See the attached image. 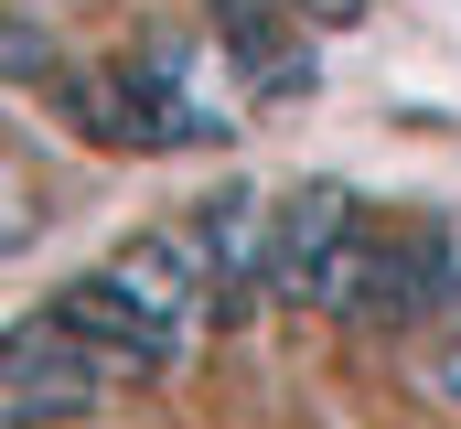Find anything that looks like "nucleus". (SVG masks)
Wrapping results in <instances>:
<instances>
[{
	"label": "nucleus",
	"instance_id": "f03ea898",
	"mask_svg": "<svg viewBox=\"0 0 461 429\" xmlns=\"http://www.w3.org/2000/svg\"><path fill=\"white\" fill-rule=\"evenodd\" d=\"M183 236L204 247V279H215V322L279 301V205L268 194H215V205L183 214Z\"/></svg>",
	"mask_w": 461,
	"mask_h": 429
},
{
	"label": "nucleus",
	"instance_id": "20e7f679",
	"mask_svg": "<svg viewBox=\"0 0 461 429\" xmlns=\"http://www.w3.org/2000/svg\"><path fill=\"white\" fill-rule=\"evenodd\" d=\"M215 32H226V65L258 97L312 87V43H301V11L290 0H215Z\"/></svg>",
	"mask_w": 461,
	"mask_h": 429
},
{
	"label": "nucleus",
	"instance_id": "423d86ee",
	"mask_svg": "<svg viewBox=\"0 0 461 429\" xmlns=\"http://www.w3.org/2000/svg\"><path fill=\"white\" fill-rule=\"evenodd\" d=\"M419 387H429L440 408H461V333H440V343L419 354Z\"/></svg>",
	"mask_w": 461,
	"mask_h": 429
},
{
	"label": "nucleus",
	"instance_id": "39448f33",
	"mask_svg": "<svg viewBox=\"0 0 461 429\" xmlns=\"http://www.w3.org/2000/svg\"><path fill=\"white\" fill-rule=\"evenodd\" d=\"M0 76H22V87H43L54 97V76H65V54L32 32V22H0Z\"/></svg>",
	"mask_w": 461,
	"mask_h": 429
},
{
	"label": "nucleus",
	"instance_id": "0eeeda50",
	"mask_svg": "<svg viewBox=\"0 0 461 429\" xmlns=\"http://www.w3.org/2000/svg\"><path fill=\"white\" fill-rule=\"evenodd\" d=\"M0 429H65V419H54V408H32L22 387H0Z\"/></svg>",
	"mask_w": 461,
	"mask_h": 429
},
{
	"label": "nucleus",
	"instance_id": "7ed1b4c3",
	"mask_svg": "<svg viewBox=\"0 0 461 429\" xmlns=\"http://www.w3.org/2000/svg\"><path fill=\"white\" fill-rule=\"evenodd\" d=\"M54 312H65L76 333H86V343H97V354H108V376H118V387H150V376H172V365L194 354L183 333H161V322L140 312V301H118V290H108V269L65 279V290H54Z\"/></svg>",
	"mask_w": 461,
	"mask_h": 429
},
{
	"label": "nucleus",
	"instance_id": "f257e3e1",
	"mask_svg": "<svg viewBox=\"0 0 461 429\" xmlns=\"http://www.w3.org/2000/svg\"><path fill=\"white\" fill-rule=\"evenodd\" d=\"M461 312V225L440 214H365L344 279H333V322H386V333H419V322H451Z\"/></svg>",
	"mask_w": 461,
	"mask_h": 429
}]
</instances>
